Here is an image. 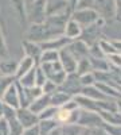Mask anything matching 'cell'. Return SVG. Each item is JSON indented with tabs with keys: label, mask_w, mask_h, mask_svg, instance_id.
Returning a JSON list of instances; mask_svg holds the SVG:
<instances>
[{
	"label": "cell",
	"mask_w": 121,
	"mask_h": 135,
	"mask_svg": "<svg viewBox=\"0 0 121 135\" xmlns=\"http://www.w3.org/2000/svg\"><path fill=\"white\" fill-rule=\"evenodd\" d=\"M40 88H42V92L45 93V95H51V93H54L58 89V85L47 78V80L45 81V84H43Z\"/></svg>",
	"instance_id": "obj_34"
},
{
	"label": "cell",
	"mask_w": 121,
	"mask_h": 135,
	"mask_svg": "<svg viewBox=\"0 0 121 135\" xmlns=\"http://www.w3.org/2000/svg\"><path fill=\"white\" fill-rule=\"evenodd\" d=\"M16 119L20 123L23 128H28L32 126H36L39 123V118L36 114L30 111L27 107H19L16 109Z\"/></svg>",
	"instance_id": "obj_6"
},
{
	"label": "cell",
	"mask_w": 121,
	"mask_h": 135,
	"mask_svg": "<svg viewBox=\"0 0 121 135\" xmlns=\"http://www.w3.org/2000/svg\"><path fill=\"white\" fill-rule=\"evenodd\" d=\"M50 105V95H40L39 97H36L35 100H32L31 103L28 104V109L30 111H32L34 114H40V112L45 109L46 107H49Z\"/></svg>",
	"instance_id": "obj_13"
},
{
	"label": "cell",
	"mask_w": 121,
	"mask_h": 135,
	"mask_svg": "<svg viewBox=\"0 0 121 135\" xmlns=\"http://www.w3.org/2000/svg\"><path fill=\"white\" fill-rule=\"evenodd\" d=\"M45 8H46V16H52L66 12V11H71L67 0H46Z\"/></svg>",
	"instance_id": "obj_8"
},
{
	"label": "cell",
	"mask_w": 121,
	"mask_h": 135,
	"mask_svg": "<svg viewBox=\"0 0 121 135\" xmlns=\"http://www.w3.org/2000/svg\"><path fill=\"white\" fill-rule=\"evenodd\" d=\"M6 57H8V50H7V45H6L2 27H0V58H6Z\"/></svg>",
	"instance_id": "obj_39"
},
{
	"label": "cell",
	"mask_w": 121,
	"mask_h": 135,
	"mask_svg": "<svg viewBox=\"0 0 121 135\" xmlns=\"http://www.w3.org/2000/svg\"><path fill=\"white\" fill-rule=\"evenodd\" d=\"M46 0H35L26 7V15L30 23H42L46 19Z\"/></svg>",
	"instance_id": "obj_2"
},
{
	"label": "cell",
	"mask_w": 121,
	"mask_h": 135,
	"mask_svg": "<svg viewBox=\"0 0 121 135\" xmlns=\"http://www.w3.org/2000/svg\"><path fill=\"white\" fill-rule=\"evenodd\" d=\"M109 65H111L112 68H120L121 66V53H114V54H111L106 57Z\"/></svg>",
	"instance_id": "obj_38"
},
{
	"label": "cell",
	"mask_w": 121,
	"mask_h": 135,
	"mask_svg": "<svg viewBox=\"0 0 121 135\" xmlns=\"http://www.w3.org/2000/svg\"><path fill=\"white\" fill-rule=\"evenodd\" d=\"M71 19H74L82 28L89 27L94 25L98 20V15L93 8H82V9H74L71 12Z\"/></svg>",
	"instance_id": "obj_3"
},
{
	"label": "cell",
	"mask_w": 121,
	"mask_h": 135,
	"mask_svg": "<svg viewBox=\"0 0 121 135\" xmlns=\"http://www.w3.org/2000/svg\"><path fill=\"white\" fill-rule=\"evenodd\" d=\"M24 2H26V7H27V6H30L32 2H35V0H24Z\"/></svg>",
	"instance_id": "obj_46"
},
{
	"label": "cell",
	"mask_w": 121,
	"mask_h": 135,
	"mask_svg": "<svg viewBox=\"0 0 121 135\" xmlns=\"http://www.w3.org/2000/svg\"><path fill=\"white\" fill-rule=\"evenodd\" d=\"M71 42V39H69L67 37H65V35H59V37H55V38H52V39H47L45 42H40V47L42 50H61L63 49L65 46H67V45Z\"/></svg>",
	"instance_id": "obj_10"
},
{
	"label": "cell",
	"mask_w": 121,
	"mask_h": 135,
	"mask_svg": "<svg viewBox=\"0 0 121 135\" xmlns=\"http://www.w3.org/2000/svg\"><path fill=\"white\" fill-rule=\"evenodd\" d=\"M81 95L89 97V99H93V100H106V99H111L108 97L104 92H101L100 89L97 88V85H89V86H82L81 88Z\"/></svg>",
	"instance_id": "obj_16"
},
{
	"label": "cell",
	"mask_w": 121,
	"mask_h": 135,
	"mask_svg": "<svg viewBox=\"0 0 121 135\" xmlns=\"http://www.w3.org/2000/svg\"><path fill=\"white\" fill-rule=\"evenodd\" d=\"M59 60V51L58 50H43L40 54V58H39V64L43 62H54V61H58Z\"/></svg>",
	"instance_id": "obj_25"
},
{
	"label": "cell",
	"mask_w": 121,
	"mask_h": 135,
	"mask_svg": "<svg viewBox=\"0 0 121 135\" xmlns=\"http://www.w3.org/2000/svg\"><path fill=\"white\" fill-rule=\"evenodd\" d=\"M59 62H61L63 70H65L66 73H73V72H75L77 58L71 54V51L69 50L67 46H65L63 49L59 50Z\"/></svg>",
	"instance_id": "obj_7"
},
{
	"label": "cell",
	"mask_w": 121,
	"mask_h": 135,
	"mask_svg": "<svg viewBox=\"0 0 121 135\" xmlns=\"http://www.w3.org/2000/svg\"><path fill=\"white\" fill-rule=\"evenodd\" d=\"M35 69L36 66H34L32 69H30L27 73H24L22 77L16 78V81L23 86V88H31L35 85Z\"/></svg>",
	"instance_id": "obj_22"
},
{
	"label": "cell",
	"mask_w": 121,
	"mask_h": 135,
	"mask_svg": "<svg viewBox=\"0 0 121 135\" xmlns=\"http://www.w3.org/2000/svg\"><path fill=\"white\" fill-rule=\"evenodd\" d=\"M111 42L113 43L114 49H116L118 53H121V41H111Z\"/></svg>",
	"instance_id": "obj_43"
},
{
	"label": "cell",
	"mask_w": 121,
	"mask_h": 135,
	"mask_svg": "<svg viewBox=\"0 0 121 135\" xmlns=\"http://www.w3.org/2000/svg\"><path fill=\"white\" fill-rule=\"evenodd\" d=\"M15 81V77H9V76H2L0 74V97L4 93L6 89Z\"/></svg>",
	"instance_id": "obj_32"
},
{
	"label": "cell",
	"mask_w": 121,
	"mask_h": 135,
	"mask_svg": "<svg viewBox=\"0 0 121 135\" xmlns=\"http://www.w3.org/2000/svg\"><path fill=\"white\" fill-rule=\"evenodd\" d=\"M24 92H26V96H27V100H28V104L31 103L32 100H35L36 97H39L40 95H43L42 88L38 86V85H34L31 88H24Z\"/></svg>",
	"instance_id": "obj_28"
},
{
	"label": "cell",
	"mask_w": 121,
	"mask_h": 135,
	"mask_svg": "<svg viewBox=\"0 0 121 135\" xmlns=\"http://www.w3.org/2000/svg\"><path fill=\"white\" fill-rule=\"evenodd\" d=\"M73 96H70L69 93H66V92H62L59 91V89H57L54 93L50 95V105H54V107H62L66 101H69Z\"/></svg>",
	"instance_id": "obj_20"
},
{
	"label": "cell",
	"mask_w": 121,
	"mask_h": 135,
	"mask_svg": "<svg viewBox=\"0 0 121 135\" xmlns=\"http://www.w3.org/2000/svg\"><path fill=\"white\" fill-rule=\"evenodd\" d=\"M93 9L97 12L98 18H101L105 22L116 19V3H114V0H94Z\"/></svg>",
	"instance_id": "obj_1"
},
{
	"label": "cell",
	"mask_w": 121,
	"mask_h": 135,
	"mask_svg": "<svg viewBox=\"0 0 121 135\" xmlns=\"http://www.w3.org/2000/svg\"><path fill=\"white\" fill-rule=\"evenodd\" d=\"M16 109L18 108H14V107H9L7 104H4V109H3V115L2 118L7 122L12 120V119H16Z\"/></svg>",
	"instance_id": "obj_33"
},
{
	"label": "cell",
	"mask_w": 121,
	"mask_h": 135,
	"mask_svg": "<svg viewBox=\"0 0 121 135\" xmlns=\"http://www.w3.org/2000/svg\"><path fill=\"white\" fill-rule=\"evenodd\" d=\"M22 135H39V128H38V124L36 126H32V127H28V128H24Z\"/></svg>",
	"instance_id": "obj_41"
},
{
	"label": "cell",
	"mask_w": 121,
	"mask_h": 135,
	"mask_svg": "<svg viewBox=\"0 0 121 135\" xmlns=\"http://www.w3.org/2000/svg\"><path fill=\"white\" fill-rule=\"evenodd\" d=\"M49 135H62V131H61V126L59 127H57V128H54Z\"/></svg>",
	"instance_id": "obj_44"
},
{
	"label": "cell",
	"mask_w": 121,
	"mask_h": 135,
	"mask_svg": "<svg viewBox=\"0 0 121 135\" xmlns=\"http://www.w3.org/2000/svg\"><path fill=\"white\" fill-rule=\"evenodd\" d=\"M23 50H24V54L27 57L32 58L35 61L36 65H39V58H40V54H42V47L38 42H32V41H28L26 39L23 42Z\"/></svg>",
	"instance_id": "obj_12"
},
{
	"label": "cell",
	"mask_w": 121,
	"mask_h": 135,
	"mask_svg": "<svg viewBox=\"0 0 121 135\" xmlns=\"http://www.w3.org/2000/svg\"><path fill=\"white\" fill-rule=\"evenodd\" d=\"M81 32H82V27L77 23V22L74 19H69L67 22H66V25H65V30H63V35L65 37H67L69 39H77V38H80L81 35Z\"/></svg>",
	"instance_id": "obj_14"
},
{
	"label": "cell",
	"mask_w": 121,
	"mask_h": 135,
	"mask_svg": "<svg viewBox=\"0 0 121 135\" xmlns=\"http://www.w3.org/2000/svg\"><path fill=\"white\" fill-rule=\"evenodd\" d=\"M2 100L4 104H7L9 107L19 108V95H18V88H16L15 81L4 91V93L2 95Z\"/></svg>",
	"instance_id": "obj_11"
},
{
	"label": "cell",
	"mask_w": 121,
	"mask_h": 135,
	"mask_svg": "<svg viewBox=\"0 0 121 135\" xmlns=\"http://www.w3.org/2000/svg\"><path fill=\"white\" fill-rule=\"evenodd\" d=\"M3 109H4V103H3L2 97H0V118H2V115H3Z\"/></svg>",
	"instance_id": "obj_45"
},
{
	"label": "cell",
	"mask_w": 121,
	"mask_h": 135,
	"mask_svg": "<svg viewBox=\"0 0 121 135\" xmlns=\"http://www.w3.org/2000/svg\"><path fill=\"white\" fill-rule=\"evenodd\" d=\"M94 0H78L74 9H82V8H93Z\"/></svg>",
	"instance_id": "obj_40"
},
{
	"label": "cell",
	"mask_w": 121,
	"mask_h": 135,
	"mask_svg": "<svg viewBox=\"0 0 121 135\" xmlns=\"http://www.w3.org/2000/svg\"><path fill=\"white\" fill-rule=\"evenodd\" d=\"M116 3V18L120 19L121 18V0H114Z\"/></svg>",
	"instance_id": "obj_42"
},
{
	"label": "cell",
	"mask_w": 121,
	"mask_h": 135,
	"mask_svg": "<svg viewBox=\"0 0 121 135\" xmlns=\"http://www.w3.org/2000/svg\"><path fill=\"white\" fill-rule=\"evenodd\" d=\"M98 46H100V49H101V51L104 53L105 57H108V55H111V54L117 53V50L114 49L113 43H112L111 41H106V39H102V38H101L100 41H98Z\"/></svg>",
	"instance_id": "obj_27"
},
{
	"label": "cell",
	"mask_w": 121,
	"mask_h": 135,
	"mask_svg": "<svg viewBox=\"0 0 121 135\" xmlns=\"http://www.w3.org/2000/svg\"><path fill=\"white\" fill-rule=\"evenodd\" d=\"M58 108L54 107V105H49L46 107L45 109H43L40 114H38V118L39 120H45V119H54L55 118V114H57Z\"/></svg>",
	"instance_id": "obj_29"
},
{
	"label": "cell",
	"mask_w": 121,
	"mask_h": 135,
	"mask_svg": "<svg viewBox=\"0 0 121 135\" xmlns=\"http://www.w3.org/2000/svg\"><path fill=\"white\" fill-rule=\"evenodd\" d=\"M81 88H82V85H81V83H80V76L77 74L75 72H73V73H67V74H66L65 81L58 86L59 91L69 93L70 96L80 95Z\"/></svg>",
	"instance_id": "obj_5"
},
{
	"label": "cell",
	"mask_w": 121,
	"mask_h": 135,
	"mask_svg": "<svg viewBox=\"0 0 121 135\" xmlns=\"http://www.w3.org/2000/svg\"><path fill=\"white\" fill-rule=\"evenodd\" d=\"M34 66H36L35 61L32 58H30V57H27V55H24V57L18 62V68H16V72H15V80L19 78V77H22L24 73H27Z\"/></svg>",
	"instance_id": "obj_17"
},
{
	"label": "cell",
	"mask_w": 121,
	"mask_h": 135,
	"mask_svg": "<svg viewBox=\"0 0 121 135\" xmlns=\"http://www.w3.org/2000/svg\"><path fill=\"white\" fill-rule=\"evenodd\" d=\"M87 72H93L92 70V64H90V60H89V55L77 61V68H75V73L78 76L85 74Z\"/></svg>",
	"instance_id": "obj_24"
},
{
	"label": "cell",
	"mask_w": 121,
	"mask_h": 135,
	"mask_svg": "<svg viewBox=\"0 0 121 135\" xmlns=\"http://www.w3.org/2000/svg\"><path fill=\"white\" fill-rule=\"evenodd\" d=\"M89 60H90V64H92V70L93 72H108L111 69V65H109L106 57L96 58V57H90L89 55Z\"/></svg>",
	"instance_id": "obj_23"
},
{
	"label": "cell",
	"mask_w": 121,
	"mask_h": 135,
	"mask_svg": "<svg viewBox=\"0 0 121 135\" xmlns=\"http://www.w3.org/2000/svg\"><path fill=\"white\" fill-rule=\"evenodd\" d=\"M81 135H108L102 127H83Z\"/></svg>",
	"instance_id": "obj_35"
},
{
	"label": "cell",
	"mask_w": 121,
	"mask_h": 135,
	"mask_svg": "<svg viewBox=\"0 0 121 135\" xmlns=\"http://www.w3.org/2000/svg\"><path fill=\"white\" fill-rule=\"evenodd\" d=\"M80 83L82 86H89V85H94L96 84V77L93 72H87L85 74L80 76Z\"/></svg>",
	"instance_id": "obj_31"
},
{
	"label": "cell",
	"mask_w": 121,
	"mask_h": 135,
	"mask_svg": "<svg viewBox=\"0 0 121 135\" xmlns=\"http://www.w3.org/2000/svg\"><path fill=\"white\" fill-rule=\"evenodd\" d=\"M18 68V61L12 58H2L0 60V74L2 76H9V77H15V72Z\"/></svg>",
	"instance_id": "obj_15"
},
{
	"label": "cell",
	"mask_w": 121,
	"mask_h": 135,
	"mask_svg": "<svg viewBox=\"0 0 121 135\" xmlns=\"http://www.w3.org/2000/svg\"><path fill=\"white\" fill-rule=\"evenodd\" d=\"M46 80H47V77H46L45 72L42 70V68L39 65H36V69H35V85L42 86Z\"/></svg>",
	"instance_id": "obj_37"
},
{
	"label": "cell",
	"mask_w": 121,
	"mask_h": 135,
	"mask_svg": "<svg viewBox=\"0 0 121 135\" xmlns=\"http://www.w3.org/2000/svg\"><path fill=\"white\" fill-rule=\"evenodd\" d=\"M102 128L108 135H121V124H105V123H102Z\"/></svg>",
	"instance_id": "obj_36"
},
{
	"label": "cell",
	"mask_w": 121,
	"mask_h": 135,
	"mask_svg": "<svg viewBox=\"0 0 121 135\" xmlns=\"http://www.w3.org/2000/svg\"><path fill=\"white\" fill-rule=\"evenodd\" d=\"M83 127H81L77 123H70V124H63L61 126L62 135H81Z\"/></svg>",
	"instance_id": "obj_26"
},
{
	"label": "cell",
	"mask_w": 121,
	"mask_h": 135,
	"mask_svg": "<svg viewBox=\"0 0 121 135\" xmlns=\"http://www.w3.org/2000/svg\"><path fill=\"white\" fill-rule=\"evenodd\" d=\"M98 115L105 124H121V115L117 111H98Z\"/></svg>",
	"instance_id": "obj_19"
},
{
	"label": "cell",
	"mask_w": 121,
	"mask_h": 135,
	"mask_svg": "<svg viewBox=\"0 0 121 135\" xmlns=\"http://www.w3.org/2000/svg\"><path fill=\"white\" fill-rule=\"evenodd\" d=\"M8 128H9V135H22L23 132V126L18 122V119H12L8 122Z\"/></svg>",
	"instance_id": "obj_30"
},
{
	"label": "cell",
	"mask_w": 121,
	"mask_h": 135,
	"mask_svg": "<svg viewBox=\"0 0 121 135\" xmlns=\"http://www.w3.org/2000/svg\"><path fill=\"white\" fill-rule=\"evenodd\" d=\"M11 2V7L15 11L16 18L19 19V22L22 25L27 22V15H26V2L24 0H9Z\"/></svg>",
	"instance_id": "obj_18"
},
{
	"label": "cell",
	"mask_w": 121,
	"mask_h": 135,
	"mask_svg": "<svg viewBox=\"0 0 121 135\" xmlns=\"http://www.w3.org/2000/svg\"><path fill=\"white\" fill-rule=\"evenodd\" d=\"M102 123L104 122L98 115V112L80 108V116L77 124H80L81 127H102Z\"/></svg>",
	"instance_id": "obj_4"
},
{
	"label": "cell",
	"mask_w": 121,
	"mask_h": 135,
	"mask_svg": "<svg viewBox=\"0 0 121 135\" xmlns=\"http://www.w3.org/2000/svg\"><path fill=\"white\" fill-rule=\"evenodd\" d=\"M57 127H59V123L55 119H45V120H39V123H38L39 135H49Z\"/></svg>",
	"instance_id": "obj_21"
},
{
	"label": "cell",
	"mask_w": 121,
	"mask_h": 135,
	"mask_svg": "<svg viewBox=\"0 0 121 135\" xmlns=\"http://www.w3.org/2000/svg\"><path fill=\"white\" fill-rule=\"evenodd\" d=\"M67 47H69V50L71 51V54L77 58V61L89 55V46H87L83 41H81L80 38L73 39V41L67 45Z\"/></svg>",
	"instance_id": "obj_9"
}]
</instances>
